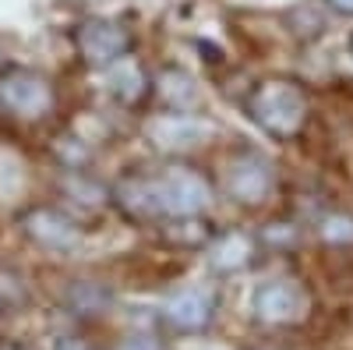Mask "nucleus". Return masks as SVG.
I'll return each mask as SVG.
<instances>
[{"instance_id":"nucleus-1","label":"nucleus","mask_w":353,"mask_h":350,"mask_svg":"<svg viewBox=\"0 0 353 350\" xmlns=\"http://www.w3.org/2000/svg\"><path fill=\"white\" fill-rule=\"evenodd\" d=\"M244 113L269 138H297L307 121V93L293 78H265L244 96Z\"/></svg>"},{"instance_id":"nucleus-2","label":"nucleus","mask_w":353,"mask_h":350,"mask_svg":"<svg viewBox=\"0 0 353 350\" xmlns=\"http://www.w3.org/2000/svg\"><path fill=\"white\" fill-rule=\"evenodd\" d=\"M152 188H156V206H159V220H173V216H201L212 206V184L205 173H198L194 166L173 163L159 173H152Z\"/></svg>"},{"instance_id":"nucleus-3","label":"nucleus","mask_w":353,"mask_h":350,"mask_svg":"<svg viewBox=\"0 0 353 350\" xmlns=\"http://www.w3.org/2000/svg\"><path fill=\"white\" fill-rule=\"evenodd\" d=\"M71 43H74V53L81 57V64L88 71H106L110 64L124 61L131 57V28L117 18H103V14H92L74 25L71 32Z\"/></svg>"},{"instance_id":"nucleus-4","label":"nucleus","mask_w":353,"mask_h":350,"mask_svg":"<svg viewBox=\"0 0 353 350\" xmlns=\"http://www.w3.org/2000/svg\"><path fill=\"white\" fill-rule=\"evenodd\" d=\"M57 103V93L46 75L32 68H0V110L18 121H43Z\"/></svg>"},{"instance_id":"nucleus-5","label":"nucleus","mask_w":353,"mask_h":350,"mask_svg":"<svg viewBox=\"0 0 353 350\" xmlns=\"http://www.w3.org/2000/svg\"><path fill=\"white\" fill-rule=\"evenodd\" d=\"M223 188H226V195L237 202V206L254 209V206H261V202L272 195V188H276V166H272V159L265 153L244 145V149H237L230 156L226 173H223Z\"/></svg>"},{"instance_id":"nucleus-6","label":"nucleus","mask_w":353,"mask_h":350,"mask_svg":"<svg viewBox=\"0 0 353 350\" xmlns=\"http://www.w3.org/2000/svg\"><path fill=\"white\" fill-rule=\"evenodd\" d=\"M18 226L36 248L53 251V255H68L81 244L78 220L64 209H57V206H28L18 216Z\"/></svg>"},{"instance_id":"nucleus-7","label":"nucleus","mask_w":353,"mask_h":350,"mask_svg":"<svg viewBox=\"0 0 353 350\" xmlns=\"http://www.w3.org/2000/svg\"><path fill=\"white\" fill-rule=\"evenodd\" d=\"M216 311H219V301H216V290L205 286V283H191V286H181L163 301V318L173 333H184V336H194V333H205L212 322H216Z\"/></svg>"},{"instance_id":"nucleus-8","label":"nucleus","mask_w":353,"mask_h":350,"mask_svg":"<svg viewBox=\"0 0 353 350\" xmlns=\"http://www.w3.org/2000/svg\"><path fill=\"white\" fill-rule=\"evenodd\" d=\"M304 311H307V298L297 280H265L251 294V315L265 326L301 322Z\"/></svg>"},{"instance_id":"nucleus-9","label":"nucleus","mask_w":353,"mask_h":350,"mask_svg":"<svg viewBox=\"0 0 353 350\" xmlns=\"http://www.w3.org/2000/svg\"><path fill=\"white\" fill-rule=\"evenodd\" d=\"M145 135H149L159 149L176 153V149H194V145L209 135V124L194 113H159L145 124Z\"/></svg>"},{"instance_id":"nucleus-10","label":"nucleus","mask_w":353,"mask_h":350,"mask_svg":"<svg viewBox=\"0 0 353 350\" xmlns=\"http://www.w3.org/2000/svg\"><path fill=\"white\" fill-rule=\"evenodd\" d=\"M205 258H209V266L223 276L244 273L258 258V237H251V233H244V230H223L205 244Z\"/></svg>"},{"instance_id":"nucleus-11","label":"nucleus","mask_w":353,"mask_h":350,"mask_svg":"<svg viewBox=\"0 0 353 350\" xmlns=\"http://www.w3.org/2000/svg\"><path fill=\"white\" fill-rule=\"evenodd\" d=\"M152 96H156L170 113H191V110L198 106V99H201L194 75L184 71V68H176V64H166V68L156 71V78H152Z\"/></svg>"},{"instance_id":"nucleus-12","label":"nucleus","mask_w":353,"mask_h":350,"mask_svg":"<svg viewBox=\"0 0 353 350\" xmlns=\"http://www.w3.org/2000/svg\"><path fill=\"white\" fill-rule=\"evenodd\" d=\"M103 75H106V89H110V96L117 103L134 106V103H141L145 96H149L152 81H149V75H145V68L134 61V57H124V61L110 64Z\"/></svg>"},{"instance_id":"nucleus-13","label":"nucleus","mask_w":353,"mask_h":350,"mask_svg":"<svg viewBox=\"0 0 353 350\" xmlns=\"http://www.w3.org/2000/svg\"><path fill=\"white\" fill-rule=\"evenodd\" d=\"M113 198H117V206L134 220H159L156 188H152L149 173H128V177L113 188Z\"/></svg>"},{"instance_id":"nucleus-14","label":"nucleus","mask_w":353,"mask_h":350,"mask_svg":"<svg viewBox=\"0 0 353 350\" xmlns=\"http://www.w3.org/2000/svg\"><path fill=\"white\" fill-rule=\"evenodd\" d=\"M163 237L170 244H176V248H205L216 237V230L209 226V220H201V216H173L163 226Z\"/></svg>"},{"instance_id":"nucleus-15","label":"nucleus","mask_w":353,"mask_h":350,"mask_svg":"<svg viewBox=\"0 0 353 350\" xmlns=\"http://www.w3.org/2000/svg\"><path fill=\"white\" fill-rule=\"evenodd\" d=\"M110 290L99 286V283H88V280H78L71 290H68V304L74 308V315H85V318H92V315H106L110 308Z\"/></svg>"},{"instance_id":"nucleus-16","label":"nucleus","mask_w":353,"mask_h":350,"mask_svg":"<svg viewBox=\"0 0 353 350\" xmlns=\"http://www.w3.org/2000/svg\"><path fill=\"white\" fill-rule=\"evenodd\" d=\"M61 188L71 195V202H78V206H85V209H103L106 202L113 198L99 181L85 177V173H71V177H64V184H61Z\"/></svg>"},{"instance_id":"nucleus-17","label":"nucleus","mask_w":353,"mask_h":350,"mask_svg":"<svg viewBox=\"0 0 353 350\" xmlns=\"http://www.w3.org/2000/svg\"><path fill=\"white\" fill-rule=\"evenodd\" d=\"M318 237L332 248H353V216L343 209H332L318 220Z\"/></svg>"},{"instance_id":"nucleus-18","label":"nucleus","mask_w":353,"mask_h":350,"mask_svg":"<svg viewBox=\"0 0 353 350\" xmlns=\"http://www.w3.org/2000/svg\"><path fill=\"white\" fill-rule=\"evenodd\" d=\"M297 241H301L297 223H286V220L261 226V233H258V244H261V248H276V251H286V248H293Z\"/></svg>"},{"instance_id":"nucleus-19","label":"nucleus","mask_w":353,"mask_h":350,"mask_svg":"<svg viewBox=\"0 0 353 350\" xmlns=\"http://www.w3.org/2000/svg\"><path fill=\"white\" fill-rule=\"evenodd\" d=\"M53 350H99L92 340H85V336H74V333H64V336H57L53 340Z\"/></svg>"},{"instance_id":"nucleus-20","label":"nucleus","mask_w":353,"mask_h":350,"mask_svg":"<svg viewBox=\"0 0 353 350\" xmlns=\"http://www.w3.org/2000/svg\"><path fill=\"white\" fill-rule=\"evenodd\" d=\"M124 350H163V343L156 336H134V340H128Z\"/></svg>"},{"instance_id":"nucleus-21","label":"nucleus","mask_w":353,"mask_h":350,"mask_svg":"<svg viewBox=\"0 0 353 350\" xmlns=\"http://www.w3.org/2000/svg\"><path fill=\"white\" fill-rule=\"evenodd\" d=\"M321 4L336 14H343V18H353V0H321Z\"/></svg>"},{"instance_id":"nucleus-22","label":"nucleus","mask_w":353,"mask_h":350,"mask_svg":"<svg viewBox=\"0 0 353 350\" xmlns=\"http://www.w3.org/2000/svg\"><path fill=\"white\" fill-rule=\"evenodd\" d=\"M0 350H28V347L18 343V340H0Z\"/></svg>"},{"instance_id":"nucleus-23","label":"nucleus","mask_w":353,"mask_h":350,"mask_svg":"<svg viewBox=\"0 0 353 350\" xmlns=\"http://www.w3.org/2000/svg\"><path fill=\"white\" fill-rule=\"evenodd\" d=\"M350 57H353V39H350Z\"/></svg>"}]
</instances>
